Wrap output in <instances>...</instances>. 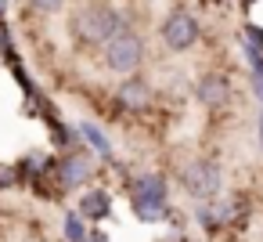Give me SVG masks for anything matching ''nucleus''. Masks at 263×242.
<instances>
[{"instance_id": "10", "label": "nucleus", "mask_w": 263, "mask_h": 242, "mask_svg": "<svg viewBox=\"0 0 263 242\" xmlns=\"http://www.w3.org/2000/svg\"><path fill=\"white\" fill-rule=\"evenodd\" d=\"M80 134H83V137H87V141L94 145V152H98V155H105V159H112V145H108V137H105V134L98 130V127H90V123H83V127H80Z\"/></svg>"}, {"instance_id": "1", "label": "nucleus", "mask_w": 263, "mask_h": 242, "mask_svg": "<svg viewBox=\"0 0 263 242\" xmlns=\"http://www.w3.org/2000/svg\"><path fill=\"white\" fill-rule=\"evenodd\" d=\"M116 33H123V19L108 4H90L87 11L76 15V37L87 44H108Z\"/></svg>"}, {"instance_id": "17", "label": "nucleus", "mask_w": 263, "mask_h": 242, "mask_svg": "<svg viewBox=\"0 0 263 242\" xmlns=\"http://www.w3.org/2000/svg\"><path fill=\"white\" fill-rule=\"evenodd\" d=\"M4 8H8V0H0V15H4Z\"/></svg>"}, {"instance_id": "9", "label": "nucleus", "mask_w": 263, "mask_h": 242, "mask_svg": "<svg viewBox=\"0 0 263 242\" xmlns=\"http://www.w3.org/2000/svg\"><path fill=\"white\" fill-rule=\"evenodd\" d=\"M119 101L130 105V109H141V105L148 101V87H144L141 80H126V83L119 87Z\"/></svg>"}, {"instance_id": "6", "label": "nucleus", "mask_w": 263, "mask_h": 242, "mask_svg": "<svg viewBox=\"0 0 263 242\" xmlns=\"http://www.w3.org/2000/svg\"><path fill=\"white\" fill-rule=\"evenodd\" d=\"M90 155L87 152H72V155H65L62 163H58V177H62V188H76V184H83L87 177H90Z\"/></svg>"}, {"instance_id": "13", "label": "nucleus", "mask_w": 263, "mask_h": 242, "mask_svg": "<svg viewBox=\"0 0 263 242\" xmlns=\"http://www.w3.org/2000/svg\"><path fill=\"white\" fill-rule=\"evenodd\" d=\"M62 4H65V0H33V8H36V11H58Z\"/></svg>"}, {"instance_id": "3", "label": "nucleus", "mask_w": 263, "mask_h": 242, "mask_svg": "<svg viewBox=\"0 0 263 242\" xmlns=\"http://www.w3.org/2000/svg\"><path fill=\"white\" fill-rule=\"evenodd\" d=\"M162 202H166V181L159 174H148L137 181V192H134V210L141 220H159L162 217Z\"/></svg>"}, {"instance_id": "11", "label": "nucleus", "mask_w": 263, "mask_h": 242, "mask_svg": "<svg viewBox=\"0 0 263 242\" xmlns=\"http://www.w3.org/2000/svg\"><path fill=\"white\" fill-rule=\"evenodd\" d=\"M80 217H83V213H69V217H65V238H69V242H87V235H90Z\"/></svg>"}, {"instance_id": "12", "label": "nucleus", "mask_w": 263, "mask_h": 242, "mask_svg": "<svg viewBox=\"0 0 263 242\" xmlns=\"http://www.w3.org/2000/svg\"><path fill=\"white\" fill-rule=\"evenodd\" d=\"M252 91H256V98L263 101V65H256V69H252Z\"/></svg>"}, {"instance_id": "16", "label": "nucleus", "mask_w": 263, "mask_h": 242, "mask_svg": "<svg viewBox=\"0 0 263 242\" xmlns=\"http://www.w3.org/2000/svg\"><path fill=\"white\" fill-rule=\"evenodd\" d=\"M256 130H259V145H263V116L256 119Z\"/></svg>"}, {"instance_id": "5", "label": "nucleus", "mask_w": 263, "mask_h": 242, "mask_svg": "<svg viewBox=\"0 0 263 242\" xmlns=\"http://www.w3.org/2000/svg\"><path fill=\"white\" fill-rule=\"evenodd\" d=\"M184 188H187L195 199L216 195V192H220V170H216V163H209V159L191 163V166L184 170Z\"/></svg>"}, {"instance_id": "4", "label": "nucleus", "mask_w": 263, "mask_h": 242, "mask_svg": "<svg viewBox=\"0 0 263 242\" xmlns=\"http://www.w3.org/2000/svg\"><path fill=\"white\" fill-rule=\"evenodd\" d=\"M162 40L170 51H187L195 40H198V22L187 15V11H173L166 22H162Z\"/></svg>"}, {"instance_id": "15", "label": "nucleus", "mask_w": 263, "mask_h": 242, "mask_svg": "<svg viewBox=\"0 0 263 242\" xmlns=\"http://www.w3.org/2000/svg\"><path fill=\"white\" fill-rule=\"evenodd\" d=\"M87 242H105V231H90V235H87Z\"/></svg>"}, {"instance_id": "8", "label": "nucleus", "mask_w": 263, "mask_h": 242, "mask_svg": "<svg viewBox=\"0 0 263 242\" xmlns=\"http://www.w3.org/2000/svg\"><path fill=\"white\" fill-rule=\"evenodd\" d=\"M108 202H112V199H108L105 192H87L83 202H80V213L90 217V220H105V217H108Z\"/></svg>"}, {"instance_id": "14", "label": "nucleus", "mask_w": 263, "mask_h": 242, "mask_svg": "<svg viewBox=\"0 0 263 242\" xmlns=\"http://www.w3.org/2000/svg\"><path fill=\"white\" fill-rule=\"evenodd\" d=\"M245 33H249V44H252V47H259V51H263V29H259V26H249V29H245Z\"/></svg>"}, {"instance_id": "7", "label": "nucleus", "mask_w": 263, "mask_h": 242, "mask_svg": "<svg viewBox=\"0 0 263 242\" xmlns=\"http://www.w3.org/2000/svg\"><path fill=\"white\" fill-rule=\"evenodd\" d=\"M195 94H198V101H202V105H209V109H220V105L227 101V94H231V83H227V76H220V73H209V76H202V80H198Z\"/></svg>"}, {"instance_id": "2", "label": "nucleus", "mask_w": 263, "mask_h": 242, "mask_svg": "<svg viewBox=\"0 0 263 242\" xmlns=\"http://www.w3.org/2000/svg\"><path fill=\"white\" fill-rule=\"evenodd\" d=\"M141 58H144V44H141V37H134V33H116L112 40H108V47H105V65L112 69V73H134L137 65H141Z\"/></svg>"}]
</instances>
